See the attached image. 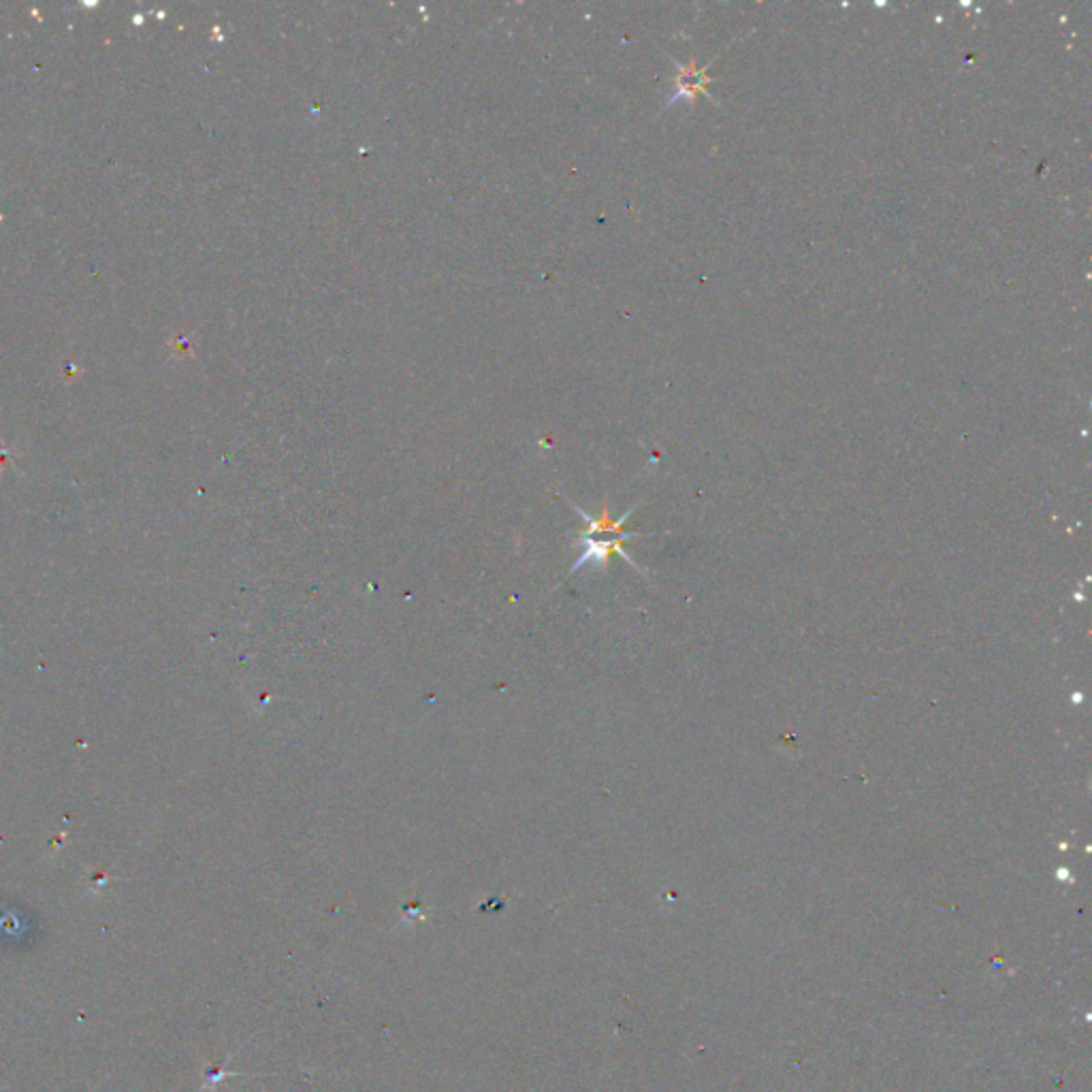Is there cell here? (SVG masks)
I'll return each instance as SVG.
<instances>
[{"instance_id": "6da1fadb", "label": "cell", "mask_w": 1092, "mask_h": 1092, "mask_svg": "<svg viewBox=\"0 0 1092 1092\" xmlns=\"http://www.w3.org/2000/svg\"><path fill=\"white\" fill-rule=\"evenodd\" d=\"M715 61H711L708 64H704L700 67L696 61V56L691 53L689 62L681 64V62H674L677 64V75H674V88H677V92H674V97L670 99V103L668 107L677 103V100L685 99L689 105H694L700 97H707L711 100L713 105H717V100L711 97V92H708V88H711L713 77L708 75V67H711Z\"/></svg>"}, {"instance_id": "7a4b0ae2", "label": "cell", "mask_w": 1092, "mask_h": 1092, "mask_svg": "<svg viewBox=\"0 0 1092 1092\" xmlns=\"http://www.w3.org/2000/svg\"><path fill=\"white\" fill-rule=\"evenodd\" d=\"M634 536L636 534L619 536V538H611L608 542L595 540V538H581V542H583V555H581V559H578V562L574 565H572V570H578V568H581V565H584L587 562L606 564L612 551H617L619 555H622L623 559H628L630 564H634V562H631L630 555L625 553L623 546H622L623 540H631V538H634Z\"/></svg>"}]
</instances>
